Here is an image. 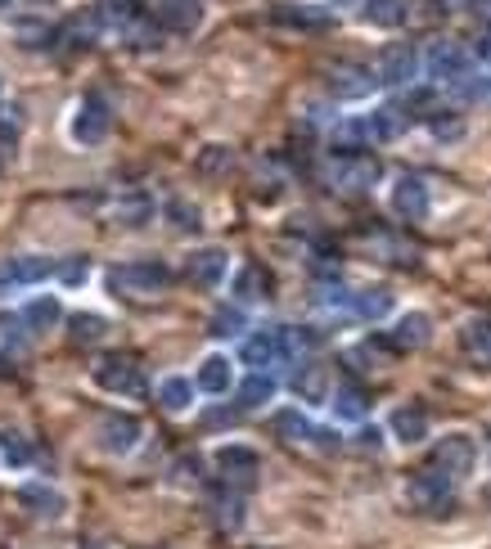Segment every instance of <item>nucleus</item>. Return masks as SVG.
Masks as SVG:
<instances>
[{
  "mask_svg": "<svg viewBox=\"0 0 491 549\" xmlns=\"http://www.w3.org/2000/svg\"><path fill=\"white\" fill-rule=\"evenodd\" d=\"M217 468H221L226 482L248 486L257 477V468H262V459H257V450H248V446H221L217 450Z\"/></svg>",
  "mask_w": 491,
  "mask_h": 549,
  "instance_id": "nucleus-18",
  "label": "nucleus"
},
{
  "mask_svg": "<svg viewBox=\"0 0 491 549\" xmlns=\"http://www.w3.org/2000/svg\"><path fill=\"white\" fill-rule=\"evenodd\" d=\"M59 275L55 257H41V252H19V257H0V297L14 293V288H32L41 279Z\"/></svg>",
  "mask_w": 491,
  "mask_h": 549,
  "instance_id": "nucleus-4",
  "label": "nucleus"
},
{
  "mask_svg": "<svg viewBox=\"0 0 491 549\" xmlns=\"http://www.w3.org/2000/svg\"><path fill=\"white\" fill-rule=\"evenodd\" d=\"M271 428H275V437L280 441H311L316 437V428H311V419L302 410H275Z\"/></svg>",
  "mask_w": 491,
  "mask_h": 549,
  "instance_id": "nucleus-31",
  "label": "nucleus"
},
{
  "mask_svg": "<svg viewBox=\"0 0 491 549\" xmlns=\"http://www.w3.org/2000/svg\"><path fill=\"white\" fill-rule=\"evenodd\" d=\"M293 396H298V401H307V405H320V401H329V369L325 365H316V360H311V365H302L298 374H293Z\"/></svg>",
  "mask_w": 491,
  "mask_h": 549,
  "instance_id": "nucleus-22",
  "label": "nucleus"
},
{
  "mask_svg": "<svg viewBox=\"0 0 491 549\" xmlns=\"http://www.w3.org/2000/svg\"><path fill=\"white\" fill-rule=\"evenodd\" d=\"M23 320H28L32 329H55V324L64 320V306H59L55 293H41V297H32V302L23 306Z\"/></svg>",
  "mask_w": 491,
  "mask_h": 549,
  "instance_id": "nucleus-30",
  "label": "nucleus"
},
{
  "mask_svg": "<svg viewBox=\"0 0 491 549\" xmlns=\"http://www.w3.org/2000/svg\"><path fill=\"white\" fill-rule=\"evenodd\" d=\"M14 36H19L28 50H41V45H55V27L46 23V18H23V23H14Z\"/></svg>",
  "mask_w": 491,
  "mask_h": 549,
  "instance_id": "nucleus-35",
  "label": "nucleus"
},
{
  "mask_svg": "<svg viewBox=\"0 0 491 549\" xmlns=\"http://www.w3.org/2000/svg\"><path fill=\"white\" fill-rule=\"evenodd\" d=\"M325 86L334 99H365L374 95V86H379V77H374V68H365V63H329L325 68Z\"/></svg>",
  "mask_w": 491,
  "mask_h": 549,
  "instance_id": "nucleus-6",
  "label": "nucleus"
},
{
  "mask_svg": "<svg viewBox=\"0 0 491 549\" xmlns=\"http://www.w3.org/2000/svg\"><path fill=\"white\" fill-rule=\"evenodd\" d=\"M424 72L437 86H455L460 77H469V50L460 41H433V50L424 54Z\"/></svg>",
  "mask_w": 491,
  "mask_h": 549,
  "instance_id": "nucleus-8",
  "label": "nucleus"
},
{
  "mask_svg": "<svg viewBox=\"0 0 491 549\" xmlns=\"http://www.w3.org/2000/svg\"><path fill=\"white\" fill-rule=\"evenodd\" d=\"M0 459L10 468H28L37 459V446H32V437L23 428H5L0 432Z\"/></svg>",
  "mask_w": 491,
  "mask_h": 549,
  "instance_id": "nucleus-28",
  "label": "nucleus"
},
{
  "mask_svg": "<svg viewBox=\"0 0 491 549\" xmlns=\"http://www.w3.org/2000/svg\"><path fill=\"white\" fill-rule=\"evenodd\" d=\"M428 126H433V135H437V140H460V131H464V126L455 122V117H442V113H433V117H428Z\"/></svg>",
  "mask_w": 491,
  "mask_h": 549,
  "instance_id": "nucleus-43",
  "label": "nucleus"
},
{
  "mask_svg": "<svg viewBox=\"0 0 491 549\" xmlns=\"http://www.w3.org/2000/svg\"><path fill=\"white\" fill-rule=\"evenodd\" d=\"M5 5H14V0H0V9H5Z\"/></svg>",
  "mask_w": 491,
  "mask_h": 549,
  "instance_id": "nucleus-50",
  "label": "nucleus"
},
{
  "mask_svg": "<svg viewBox=\"0 0 491 549\" xmlns=\"http://www.w3.org/2000/svg\"><path fill=\"white\" fill-rule=\"evenodd\" d=\"M428 207H433V198H428V185L419 176H397V185H392V212L401 216V221H424Z\"/></svg>",
  "mask_w": 491,
  "mask_h": 549,
  "instance_id": "nucleus-13",
  "label": "nucleus"
},
{
  "mask_svg": "<svg viewBox=\"0 0 491 549\" xmlns=\"http://www.w3.org/2000/svg\"><path fill=\"white\" fill-rule=\"evenodd\" d=\"M167 221L176 225V230H185V234H194L199 230V207L194 203H185V198H172V203H167Z\"/></svg>",
  "mask_w": 491,
  "mask_h": 549,
  "instance_id": "nucleus-39",
  "label": "nucleus"
},
{
  "mask_svg": "<svg viewBox=\"0 0 491 549\" xmlns=\"http://www.w3.org/2000/svg\"><path fill=\"white\" fill-rule=\"evenodd\" d=\"M154 18L167 32H194L203 23V0H167L163 9H154Z\"/></svg>",
  "mask_w": 491,
  "mask_h": 549,
  "instance_id": "nucleus-21",
  "label": "nucleus"
},
{
  "mask_svg": "<svg viewBox=\"0 0 491 549\" xmlns=\"http://www.w3.org/2000/svg\"><path fill=\"white\" fill-rule=\"evenodd\" d=\"M487 90H491V81H487Z\"/></svg>",
  "mask_w": 491,
  "mask_h": 549,
  "instance_id": "nucleus-52",
  "label": "nucleus"
},
{
  "mask_svg": "<svg viewBox=\"0 0 491 549\" xmlns=\"http://www.w3.org/2000/svg\"><path fill=\"white\" fill-rule=\"evenodd\" d=\"M473 464H478V446H473V437H464V432H451V437L437 441L433 468H442V473H451L455 482H460V477L473 473Z\"/></svg>",
  "mask_w": 491,
  "mask_h": 549,
  "instance_id": "nucleus-9",
  "label": "nucleus"
},
{
  "mask_svg": "<svg viewBox=\"0 0 491 549\" xmlns=\"http://www.w3.org/2000/svg\"><path fill=\"white\" fill-rule=\"evenodd\" d=\"M59 279H64V284H86V279H91V261L86 257H77V261H68V266H59Z\"/></svg>",
  "mask_w": 491,
  "mask_h": 549,
  "instance_id": "nucleus-42",
  "label": "nucleus"
},
{
  "mask_svg": "<svg viewBox=\"0 0 491 549\" xmlns=\"http://www.w3.org/2000/svg\"><path fill=\"white\" fill-rule=\"evenodd\" d=\"M347 311L356 315V320H388L392 315V293L388 288H356L352 302H347Z\"/></svg>",
  "mask_w": 491,
  "mask_h": 549,
  "instance_id": "nucleus-24",
  "label": "nucleus"
},
{
  "mask_svg": "<svg viewBox=\"0 0 491 549\" xmlns=\"http://www.w3.org/2000/svg\"><path fill=\"white\" fill-rule=\"evenodd\" d=\"M140 5H149V9H163V5H167V0H140Z\"/></svg>",
  "mask_w": 491,
  "mask_h": 549,
  "instance_id": "nucleus-49",
  "label": "nucleus"
},
{
  "mask_svg": "<svg viewBox=\"0 0 491 549\" xmlns=\"http://www.w3.org/2000/svg\"><path fill=\"white\" fill-rule=\"evenodd\" d=\"M428 338H433V320H428L424 311H406L397 324H392L388 347H397V351H415V347H424Z\"/></svg>",
  "mask_w": 491,
  "mask_h": 549,
  "instance_id": "nucleus-19",
  "label": "nucleus"
},
{
  "mask_svg": "<svg viewBox=\"0 0 491 549\" xmlns=\"http://www.w3.org/2000/svg\"><path fill=\"white\" fill-rule=\"evenodd\" d=\"M406 126H410L406 108H401V104H383V108H374V113L361 117V140L392 144V140H401V135H406Z\"/></svg>",
  "mask_w": 491,
  "mask_h": 549,
  "instance_id": "nucleus-12",
  "label": "nucleus"
},
{
  "mask_svg": "<svg viewBox=\"0 0 491 549\" xmlns=\"http://www.w3.org/2000/svg\"><path fill=\"white\" fill-rule=\"evenodd\" d=\"M388 428L401 446H419V441L428 437V414L419 410V405H401V410H392Z\"/></svg>",
  "mask_w": 491,
  "mask_h": 549,
  "instance_id": "nucleus-23",
  "label": "nucleus"
},
{
  "mask_svg": "<svg viewBox=\"0 0 491 549\" xmlns=\"http://www.w3.org/2000/svg\"><path fill=\"white\" fill-rule=\"evenodd\" d=\"M275 23L302 27V32H325V27H334V9L311 5V0H293V5H275Z\"/></svg>",
  "mask_w": 491,
  "mask_h": 549,
  "instance_id": "nucleus-14",
  "label": "nucleus"
},
{
  "mask_svg": "<svg viewBox=\"0 0 491 549\" xmlns=\"http://www.w3.org/2000/svg\"><path fill=\"white\" fill-rule=\"evenodd\" d=\"M176 482H199V455L176 459Z\"/></svg>",
  "mask_w": 491,
  "mask_h": 549,
  "instance_id": "nucleus-44",
  "label": "nucleus"
},
{
  "mask_svg": "<svg viewBox=\"0 0 491 549\" xmlns=\"http://www.w3.org/2000/svg\"><path fill=\"white\" fill-rule=\"evenodd\" d=\"M95 383H100L104 392H113V396H140L145 392V374H140L136 356H127V351L104 356L100 365H95Z\"/></svg>",
  "mask_w": 491,
  "mask_h": 549,
  "instance_id": "nucleus-5",
  "label": "nucleus"
},
{
  "mask_svg": "<svg viewBox=\"0 0 491 549\" xmlns=\"http://www.w3.org/2000/svg\"><path fill=\"white\" fill-rule=\"evenodd\" d=\"M356 446H361V450H379L383 446V432L379 428H361V432H356Z\"/></svg>",
  "mask_w": 491,
  "mask_h": 549,
  "instance_id": "nucleus-45",
  "label": "nucleus"
},
{
  "mask_svg": "<svg viewBox=\"0 0 491 549\" xmlns=\"http://www.w3.org/2000/svg\"><path fill=\"white\" fill-rule=\"evenodd\" d=\"M104 279H109V288L122 297H149L172 284V270H167L163 261L145 257V261H122V266H113Z\"/></svg>",
  "mask_w": 491,
  "mask_h": 549,
  "instance_id": "nucleus-3",
  "label": "nucleus"
},
{
  "mask_svg": "<svg viewBox=\"0 0 491 549\" xmlns=\"http://www.w3.org/2000/svg\"><path fill=\"white\" fill-rule=\"evenodd\" d=\"M10 374V356H5V351H0V378Z\"/></svg>",
  "mask_w": 491,
  "mask_h": 549,
  "instance_id": "nucleus-48",
  "label": "nucleus"
},
{
  "mask_svg": "<svg viewBox=\"0 0 491 549\" xmlns=\"http://www.w3.org/2000/svg\"><path fill=\"white\" fill-rule=\"evenodd\" d=\"M113 131V108L104 95H82L73 104V117H68V140L82 144V149H95V144H104Z\"/></svg>",
  "mask_w": 491,
  "mask_h": 549,
  "instance_id": "nucleus-2",
  "label": "nucleus"
},
{
  "mask_svg": "<svg viewBox=\"0 0 491 549\" xmlns=\"http://www.w3.org/2000/svg\"><path fill=\"white\" fill-rule=\"evenodd\" d=\"M194 387L199 383H190V378H181V374L163 378V383H158V405H163L167 414H185L194 405Z\"/></svg>",
  "mask_w": 491,
  "mask_h": 549,
  "instance_id": "nucleus-27",
  "label": "nucleus"
},
{
  "mask_svg": "<svg viewBox=\"0 0 491 549\" xmlns=\"http://www.w3.org/2000/svg\"><path fill=\"white\" fill-rule=\"evenodd\" d=\"M361 18L370 27H401L410 18V0H361Z\"/></svg>",
  "mask_w": 491,
  "mask_h": 549,
  "instance_id": "nucleus-25",
  "label": "nucleus"
},
{
  "mask_svg": "<svg viewBox=\"0 0 491 549\" xmlns=\"http://www.w3.org/2000/svg\"><path fill=\"white\" fill-rule=\"evenodd\" d=\"M149 212H154V203H149L145 194H131V198H122V203H113V216L127 225H145Z\"/></svg>",
  "mask_w": 491,
  "mask_h": 549,
  "instance_id": "nucleus-37",
  "label": "nucleus"
},
{
  "mask_svg": "<svg viewBox=\"0 0 491 549\" xmlns=\"http://www.w3.org/2000/svg\"><path fill=\"white\" fill-rule=\"evenodd\" d=\"M86 549H104V545H86Z\"/></svg>",
  "mask_w": 491,
  "mask_h": 549,
  "instance_id": "nucleus-51",
  "label": "nucleus"
},
{
  "mask_svg": "<svg viewBox=\"0 0 491 549\" xmlns=\"http://www.w3.org/2000/svg\"><path fill=\"white\" fill-rule=\"evenodd\" d=\"M478 59H482V63H491V27L478 36Z\"/></svg>",
  "mask_w": 491,
  "mask_h": 549,
  "instance_id": "nucleus-47",
  "label": "nucleus"
},
{
  "mask_svg": "<svg viewBox=\"0 0 491 549\" xmlns=\"http://www.w3.org/2000/svg\"><path fill=\"white\" fill-rule=\"evenodd\" d=\"M239 356H244V365L253 369H271L284 360V347H280V329H257L244 338V347H239Z\"/></svg>",
  "mask_w": 491,
  "mask_h": 549,
  "instance_id": "nucleus-16",
  "label": "nucleus"
},
{
  "mask_svg": "<svg viewBox=\"0 0 491 549\" xmlns=\"http://www.w3.org/2000/svg\"><path fill=\"white\" fill-rule=\"evenodd\" d=\"M23 315H5V320H0V351H5V356H23V351H28V333L32 329H23Z\"/></svg>",
  "mask_w": 491,
  "mask_h": 549,
  "instance_id": "nucleus-33",
  "label": "nucleus"
},
{
  "mask_svg": "<svg viewBox=\"0 0 491 549\" xmlns=\"http://www.w3.org/2000/svg\"><path fill=\"white\" fill-rule=\"evenodd\" d=\"M469 14L482 18V23H491V0H469Z\"/></svg>",
  "mask_w": 491,
  "mask_h": 549,
  "instance_id": "nucleus-46",
  "label": "nucleus"
},
{
  "mask_svg": "<svg viewBox=\"0 0 491 549\" xmlns=\"http://www.w3.org/2000/svg\"><path fill=\"white\" fill-rule=\"evenodd\" d=\"M266 288H271V279H266V270H257V266H244L235 275V297L239 302H262Z\"/></svg>",
  "mask_w": 491,
  "mask_h": 549,
  "instance_id": "nucleus-34",
  "label": "nucleus"
},
{
  "mask_svg": "<svg viewBox=\"0 0 491 549\" xmlns=\"http://www.w3.org/2000/svg\"><path fill=\"white\" fill-rule=\"evenodd\" d=\"M235 396H239V410H262V405L275 396V378L266 374V369H253V374L235 387Z\"/></svg>",
  "mask_w": 491,
  "mask_h": 549,
  "instance_id": "nucleus-26",
  "label": "nucleus"
},
{
  "mask_svg": "<svg viewBox=\"0 0 491 549\" xmlns=\"http://www.w3.org/2000/svg\"><path fill=\"white\" fill-rule=\"evenodd\" d=\"M140 423L131 414H104L100 428H95V441H100L104 455H131L140 446Z\"/></svg>",
  "mask_w": 491,
  "mask_h": 549,
  "instance_id": "nucleus-10",
  "label": "nucleus"
},
{
  "mask_svg": "<svg viewBox=\"0 0 491 549\" xmlns=\"http://www.w3.org/2000/svg\"><path fill=\"white\" fill-rule=\"evenodd\" d=\"M194 383H199L208 396H226L230 387H235V365H230V356H221V351L203 356V365H199V374H194Z\"/></svg>",
  "mask_w": 491,
  "mask_h": 549,
  "instance_id": "nucleus-20",
  "label": "nucleus"
},
{
  "mask_svg": "<svg viewBox=\"0 0 491 549\" xmlns=\"http://www.w3.org/2000/svg\"><path fill=\"white\" fill-rule=\"evenodd\" d=\"M329 405H334V414L338 419H347V423H356V419H365V410H370V401H365V392L356 383H343V387H334V396H329Z\"/></svg>",
  "mask_w": 491,
  "mask_h": 549,
  "instance_id": "nucleus-29",
  "label": "nucleus"
},
{
  "mask_svg": "<svg viewBox=\"0 0 491 549\" xmlns=\"http://www.w3.org/2000/svg\"><path fill=\"white\" fill-rule=\"evenodd\" d=\"M374 77H379V86H410V81L419 77L415 45H406V41L383 45L379 59H374Z\"/></svg>",
  "mask_w": 491,
  "mask_h": 549,
  "instance_id": "nucleus-7",
  "label": "nucleus"
},
{
  "mask_svg": "<svg viewBox=\"0 0 491 549\" xmlns=\"http://www.w3.org/2000/svg\"><path fill=\"white\" fill-rule=\"evenodd\" d=\"M383 167L374 153H356V149H343L334 153V158L325 162V180L334 189H343V194H370L374 185H379Z\"/></svg>",
  "mask_w": 491,
  "mask_h": 549,
  "instance_id": "nucleus-1",
  "label": "nucleus"
},
{
  "mask_svg": "<svg viewBox=\"0 0 491 549\" xmlns=\"http://www.w3.org/2000/svg\"><path fill=\"white\" fill-rule=\"evenodd\" d=\"M451 495H455V477L442 473V468H433V464H428L424 473L410 477V500H415L419 509H446Z\"/></svg>",
  "mask_w": 491,
  "mask_h": 549,
  "instance_id": "nucleus-11",
  "label": "nucleus"
},
{
  "mask_svg": "<svg viewBox=\"0 0 491 549\" xmlns=\"http://www.w3.org/2000/svg\"><path fill=\"white\" fill-rule=\"evenodd\" d=\"M244 329H248V320L239 306H221V311L212 315V333H217V338H239Z\"/></svg>",
  "mask_w": 491,
  "mask_h": 549,
  "instance_id": "nucleus-38",
  "label": "nucleus"
},
{
  "mask_svg": "<svg viewBox=\"0 0 491 549\" xmlns=\"http://www.w3.org/2000/svg\"><path fill=\"white\" fill-rule=\"evenodd\" d=\"M68 333H73L77 347H91V342H100L104 333H109V320L95 311H77L73 320H68Z\"/></svg>",
  "mask_w": 491,
  "mask_h": 549,
  "instance_id": "nucleus-32",
  "label": "nucleus"
},
{
  "mask_svg": "<svg viewBox=\"0 0 491 549\" xmlns=\"http://www.w3.org/2000/svg\"><path fill=\"white\" fill-rule=\"evenodd\" d=\"M235 167V153L226 149V144H208V149L199 153V171H208V176H217V171H230Z\"/></svg>",
  "mask_w": 491,
  "mask_h": 549,
  "instance_id": "nucleus-40",
  "label": "nucleus"
},
{
  "mask_svg": "<svg viewBox=\"0 0 491 549\" xmlns=\"http://www.w3.org/2000/svg\"><path fill=\"white\" fill-rule=\"evenodd\" d=\"M460 342H464V351H473V356L491 360V320H469V324L460 329Z\"/></svg>",
  "mask_w": 491,
  "mask_h": 549,
  "instance_id": "nucleus-36",
  "label": "nucleus"
},
{
  "mask_svg": "<svg viewBox=\"0 0 491 549\" xmlns=\"http://www.w3.org/2000/svg\"><path fill=\"white\" fill-rule=\"evenodd\" d=\"M19 500L28 504V513L32 518H46V522H55V518H64V509H68V500H64V491H55L50 482H28L19 491Z\"/></svg>",
  "mask_w": 491,
  "mask_h": 549,
  "instance_id": "nucleus-17",
  "label": "nucleus"
},
{
  "mask_svg": "<svg viewBox=\"0 0 491 549\" xmlns=\"http://www.w3.org/2000/svg\"><path fill=\"white\" fill-rule=\"evenodd\" d=\"M212 518L226 522V527H239V522H244V513H239V495H217V500H212Z\"/></svg>",
  "mask_w": 491,
  "mask_h": 549,
  "instance_id": "nucleus-41",
  "label": "nucleus"
},
{
  "mask_svg": "<svg viewBox=\"0 0 491 549\" xmlns=\"http://www.w3.org/2000/svg\"><path fill=\"white\" fill-rule=\"evenodd\" d=\"M226 270H230L226 248H199L190 261H185V275H190V284H199V288H221Z\"/></svg>",
  "mask_w": 491,
  "mask_h": 549,
  "instance_id": "nucleus-15",
  "label": "nucleus"
}]
</instances>
